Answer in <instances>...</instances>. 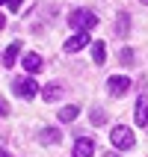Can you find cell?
I'll list each match as a JSON object with an SVG mask.
<instances>
[{
    "label": "cell",
    "instance_id": "cell-9",
    "mask_svg": "<svg viewBox=\"0 0 148 157\" xmlns=\"http://www.w3.org/2000/svg\"><path fill=\"white\" fill-rule=\"evenodd\" d=\"M39 142H42V145H59V142H62V133L56 131V128H44L42 136H39Z\"/></svg>",
    "mask_w": 148,
    "mask_h": 157
},
{
    "label": "cell",
    "instance_id": "cell-17",
    "mask_svg": "<svg viewBox=\"0 0 148 157\" xmlns=\"http://www.w3.org/2000/svg\"><path fill=\"white\" fill-rule=\"evenodd\" d=\"M21 3H24V0H9L6 6H9V9H12V12H15V9H21Z\"/></svg>",
    "mask_w": 148,
    "mask_h": 157
},
{
    "label": "cell",
    "instance_id": "cell-12",
    "mask_svg": "<svg viewBox=\"0 0 148 157\" xmlns=\"http://www.w3.org/2000/svg\"><path fill=\"white\" fill-rule=\"evenodd\" d=\"M77 113H80V107H74V104L62 107V110H59V122H74V119H77Z\"/></svg>",
    "mask_w": 148,
    "mask_h": 157
},
{
    "label": "cell",
    "instance_id": "cell-13",
    "mask_svg": "<svg viewBox=\"0 0 148 157\" xmlns=\"http://www.w3.org/2000/svg\"><path fill=\"white\" fill-rule=\"evenodd\" d=\"M92 59H95L98 65H104V59H107V48H104V42H95V44H92Z\"/></svg>",
    "mask_w": 148,
    "mask_h": 157
},
{
    "label": "cell",
    "instance_id": "cell-7",
    "mask_svg": "<svg viewBox=\"0 0 148 157\" xmlns=\"http://www.w3.org/2000/svg\"><path fill=\"white\" fill-rule=\"evenodd\" d=\"M86 44H89V36L86 33H74L68 42H65V53H77V51H83Z\"/></svg>",
    "mask_w": 148,
    "mask_h": 157
},
{
    "label": "cell",
    "instance_id": "cell-21",
    "mask_svg": "<svg viewBox=\"0 0 148 157\" xmlns=\"http://www.w3.org/2000/svg\"><path fill=\"white\" fill-rule=\"evenodd\" d=\"M0 3H9V0H0Z\"/></svg>",
    "mask_w": 148,
    "mask_h": 157
},
{
    "label": "cell",
    "instance_id": "cell-3",
    "mask_svg": "<svg viewBox=\"0 0 148 157\" xmlns=\"http://www.w3.org/2000/svg\"><path fill=\"white\" fill-rule=\"evenodd\" d=\"M127 89H131V77H124V74H116V77L107 80V92H110L113 98L127 95Z\"/></svg>",
    "mask_w": 148,
    "mask_h": 157
},
{
    "label": "cell",
    "instance_id": "cell-14",
    "mask_svg": "<svg viewBox=\"0 0 148 157\" xmlns=\"http://www.w3.org/2000/svg\"><path fill=\"white\" fill-rule=\"evenodd\" d=\"M127 30H131V21H127V15H119V24H116V33H119V36H127Z\"/></svg>",
    "mask_w": 148,
    "mask_h": 157
},
{
    "label": "cell",
    "instance_id": "cell-19",
    "mask_svg": "<svg viewBox=\"0 0 148 157\" xmlns=\"http://www.w3.org/2000/svg\"><path fill=\"white\" fill-rule=\"evenodd\" d=\"M0 116H6V104L3 101H0Z\"/></svg>",
    "mask_w": 148,
    "mask_h": 157
},
{
    "label": "cell",
    "instance_id": "cell-1",
    "mask_svg": "<svg viewBox=\"0 0 148 157\" xmlns=\"http://www.w3.org/2000/svg\"><path fill=\"white\" fill-rule=\"evenodd\" d=\"M68 24L77 30V33H86V30H95L98 27V15L95 12H89V9H74L68 18Z\"/></svg>",
    "mask_w": 148,
    "mask_h": 157
},
{
    "label": "cell",
    "instance_id": "cell-6",
    "mask_svg": "<svg viewBox=\"0 0 148 157\" xmlns=\"http://www.w3.org/2000/svg\"><path fill=\"white\" fill-rule=\"evenodd\" d=\"M136 124L148 131V92L139 95V101H136Z\"/></svg>",
    "mask_w": 148,
    "mask_h": 157
},
{
    "label": "cell",
    "instance_id": "cell-23",
    "mask_svg": "<svg viewBox=\"0 0 148 157\" xmlns=\"http://www.w3.org/2000/svg\"><path fill=\"white\" fill-rule=\"evenodd\" d=\"M107 157H116V154H107Z\"/></svg>",
    "mask_w": 148,
    "mask_h": 157
},
{
    "label": "cell",
    "instance_id": "cell-5",
    "mask_svg": "<svg viewBox=\"0 0 148 157\" xmlns=\"http://www.w3.org/2000/svg\"><path fill=\"white\" fill-rule=\"evenodd\" d=\"M21 65H24V71H27V74H39V71L44 68V65H42V56H39V53H24V56H21Z\"/></svg>",
    "mask_w": 148,
    "mask_h": 157
},
{
    "label": "cell",
    "instance_id": "cell-2",
    "mask_svg": "<svg viewBox=\"0 0 148 157\" xmlns=\"http://www.w3.org/2000/svg\"><path fill=\"white\" fill-rule=\"evenodd\" d=\"M110 140H113L116 148H122V151H127V148H133V145H136L133 131H131V128H124V124H116L113 133H110Z\"/></svg>",
    "mask_w": 148,
    "mask_h": 157
},
{
    "label": "cell",
    "instance_id": "cell-16",
    "mask_svg": "<svg viewBox=\"0 0 148 157\" xmlns=\"http://www.w3.org/2000/svg\"><path fill=\"white\" fill-rule=\"evenodd\" d=\"M119 62H122V65H131V62H133V51H131V48H122V53H119Z\"/></svg>",
    "mask_w": 148,
    "mask_h": 157
},
{
    "label": "cell",
    "instance_id": "cell-22",
    "mask_svg": "<svg viewBox=\"0 0 148 157\" xmlns=\"http://www.w3.org/2000/svg\"><path fill=\"white\" fill-rule=\"evenodd\" d=\"M142 3H145V6H148V0H142Z\"/></svg>",
    "mask_w": 148,
    "mask_h": 157
},
{
    "label": "cell",
    "instance_id": "cell-18",
    "mask_svg": "<svg viewBox=\"0 0 148 157\" xmlns=\"http://www.w3.org/2000/svg\"><path fill=\"white\" fill-rule=\"evenodd\" d=\"M3 27H6V15H0V30H3Z\"/></svg>",
    "mask_w": 148,
    "mask_h": 157
},
{
    "label": "cell",
    "instance_id": "cell-11",
    "mask_svg": "<svg viewBox=\"0 0 148 157\" xmlns=\"http://www.w3.org/2000/svg\"><path fill=\"white\" fill-rule=\"evenodd\" d=\"M59 95H62V86H59V83H47V86L42 89V98L47 101V104H53V101H59Z\"/></svg>",
    "mask_w": 148,
    "mask_h": 157
},
{
    "label": "cell",
    "instance_id": "cell-4",
    "mask_svg": "<svg viewBox=\"0 0 148 157\" xmlns=\"http://www.w3.org/2000/svg\"><path fill=\"white\" fill-rule=\"evenodd\" d=\"M12 89H15V95L18 98H36L39 95V86H36V80L33 77H21L12 83Z\"/></svg>",
    "mask_w": 148,
    "mask_h": 157
},
{
    "label": "cell",
    "instance_id": "cell-15",
    "mask_svg": "<svg viewBox=\"0 0 148 157\" xmlns=\"http://www.w3.org/2000/svg\"><path fill=\"white\" fill-rule=\"evenodd\" d=\"M89 119H92V124H104V122H107V113L98 107V110H92V116H89Z\"/></svg>",
    "mask_w": 148,
    "mask_h": 157
},
{
    "label": "cell",
    "instance_id": "cell-8",
    "mask_svg": "<svg viewBox=\"0 0 148 157\" xmlns=\"http://www.w3.org/2000/svg\"><path fill=\"white\" fill-rule=\"evenodd\" d=\"M95 154V142L89 140V136H80L74 142V157H92Z\"/></svg>",
    "mask_w": 148,
    "mask_h": 157
},
{
    "label": "cell",
    "instance_id": "cell-20",
    "mask_svg": "<svg viewBox=\"0 0 148 157\" xmlns=\"http://www.w3.org/2000/svg\"><path fill=\"white\" fill-rule=\"evenodd\" d=\"M0 157H9V154H6V151H0Z\"/></svg>",
    "mask_w": 148,
    "mask_h": 157
},
{
    "label": "cell",
    "instance_id": "cell-10",
    "mask_svg": "<svg viewBox=\"0 0 148 157\" xmlns=\"http://www.w3.org/2000/svg\"><path fill=\"white\" fill-rule=\"evenodd\" d=\"M18 53H21V42H12L6 51H3V65H6V68H12V65H15Z\"/></svg>",
    "mask_w": 148,
    "mask_h": 157
}]
</instances>
